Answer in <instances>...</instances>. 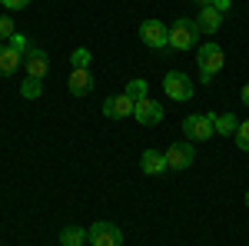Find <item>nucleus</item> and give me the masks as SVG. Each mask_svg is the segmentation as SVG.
I'll return each mask as SVG.
<instances>
[{
  "instance_id": "25",
  "label": "nucleus",
  "mask_w": 249,
  "mask_h": 246,
  "mask_svg": "<svg viewBox=\"0 0 249 246\" xmlns=\"http://www.w3.org/2000/svg\"><path fill=\"white\" fill-rule=\"evenodd\" d=\"M239 100H243V103H246V107H249V83H246V87H243V94H239Z\"/></svg>"
},
{
  "instance_id": "23",
  "label": "nucleus",
  "mask_w": 249,
  "mask_h": 246,
  "mask_svg": "<svg viewBox=\"0 0 249 246\" xmlns=\"http://www.w3.org/2000/svg\"><path fill=\"white\" fill-rule=\"evenodd\" d=\"M0 3H3L7 10H23V7H27L30 0H0Z\"/></svg>"
},
{
  "instance_id": "12",
  "label": "nucleus",
  "mask_w": 249,
  "mask_h": 246,
  "mask_svg": "<svg viewBox=\"0 0 249 246\" xmlns=\"http://www.w3.org/2000/svg\"><path fill=\"white\" fill-rule=\"evenodd\" d=\"M223 27V14L216 10V7H203L199 14H196V30L199 34H216Z\"/></svg>"
},
{
  "instance_id": "4",
  "label": "nucleus",
  "mask_w": 249,
  "mask_h": 246,
  "mask_svg": "<svg viewBox=\"0 0 249 246\" xmlns=\"http://www.w3.org/2000/svg\"><path fill=\"white\" fill-rule=\"evenodd\" d=\"M140 40L146 43V47H153V50H163V47H170V27L163 23V20H143L140 23Z\"/></svg>"
},
{
  "instance_id": "17",
  "label": "nucleus",
  "mask_w": 249,
  "mask_h": 246,
  "mask_svg": "<svg viewBox=\"0 0 249 246\" xmlns=\"http://www.w3.org/2000/svg\"><path fill=\"white\" fill-rule=\"evenodd\" d=\"M20 94L27 96V100H37L43 94V80H34V76H27L23 83H20Z\"/></svg>"
},
{
  "instance_id": "24",
  "label": "nucleus",
  "mask_w": 249,
  "mask_h": 246,
  "mask_svg": "<svg viewBox=\"0 0 249 246\" xmlns=\"http://www.w3.org/2000/svg\"><path fill=\"white\" fill-rule=\"evenodd\" d=\"M210 7H216L219 14H226V10H230V7H232V0H213Z\"/></svg>"
},
{
  "instance_id": "9",
  "label": "nucleus",
  "mask_w": 249,
  "mask_h": 246,
  "mask_svg": "<svg viewBox=\"0 0 249 246\" xmlns=\"http://www.w3.org/2000/svg\"><path fill=\"white\" fill-rule=\"evenodd\" d=\"M136 110V100L133 96H126V94H120V96H107L103 100V116H110V120H123V116H133Z\"/></svg>"
},
{
  "instance_id": "7",
  "label": "nucleus",
  "mask_w": 249,
  "mask_h": 246,
  "mask_svg": "<svg viewBox=\"0 0 249 246\" xmlns=\"http://www.w3.org/2000/svg\"><path fill=\"white\" fill-rule=\"evenodd\" d=\"M163 90H166L170 100H179V103H183V100L193 96V80L183 74V70H170V74L163 76Z\"/></svg>"
},
{
  "instance_id": "19",
  "label": "nucleus",
  "mask_w": 249,
  "mask_h": 246,
  "mask_svg": "<svg viewBox=\"0 0 249 246\" xmlns=\"http://www.w3.org/2000/svg\"><path fill=\"white\" fill-rule=\"evenodd\" d=\"M90 50H83V47H80V50H73V57H70V63H73V70H90Z\"/></svg>"
},
{
  "instance_id": "5",
  "label": "nucleus",
  "mask_w": 249,
  "mask_h": 246,
  "mask_svg": "<svg viewBox=\"0 0 249 246\" xmlns=\"http://www.w3.org/2000/svg\"><path fill=\"white\" fill-rule=\"evenodd\" d=\"M163 156H166V170H190L196 160V143H190V140L173 143L170 150H163Z\"/></svg>"
},
{
  "instance_id": "3",
  "label": "nucleus",
  "mask_w": 249,
  "mask_h": 246,
  "mask_svg": "<svg viewBox=\"0 0 249 246\" xmlns=\"http://www.w3.org/2000/svg\"><path fill=\"white\" fill-rule=\"evenodd\" d=\"M183 133H186V140L190 143H203V140H210L216 127H213V114H190L183 120Z\"/></svg>"
},
{
  "instance_id": "22",
  "label": "nucleus",
  "mask_w": 249,
  "mask_h": 246,
  "mask_svg": "<svg viewBox=\"0 0 249 246\" xmlns=\"http://www.w3.org/2000/svg\"><path fill=\"white\" fill-rule=\"evenodd\" d=\"M14 34H17L14 30V17H0V40H10Z\"/></svg>"
},
{
  "instance_id": "6",
  "label": "nucleus",
  "mask_w": 249,
  "mask_h": 246,
  "mask_svg": "<svg viewBox=\"0 0 249 246\" xmlns=\"http://www.w3.org/2000/svg\"><path fill=\"white\" fill-rule=\"evenodd\" d=\"M87 240H90V246H123V229L103 220L87 229Z\"/></svg>"
},
{
  "instance_id": "15",
  "label": "nucleus",
  "mask_w": 249,
  "mask_h": 246,
  "mask_svg": "<svg viewBox=\"0 0 249 246\" xmlns=\"http://www.w3.org/2000/svg\"><path fill=\"white\" fill-rule=\"evenodd\" d=\"M213 127H216V133H223V136H236L239 116L236 114H213Z\"/></svg>"
},
{
  "instance_id": "1",
  "label": "nucleus",
  "mask_w": 249,
  "mask_h": 246,
  "mask_svg": "<svg viewBox=\"0 0 249 246\" xmlns=\"http://www.w3.org/2000/svg\"><path fill=\"white\" fill-rule=\"evenodd\" d=\"M196 60H199V70H203V83H210L213 76L223 70V63H226V54H223V47H219V43H199V50H196Z\"/></svg>"
},
{
  "instance_id": "11",
  "label": "nucleus",
  "mask_w": 249,
  "mask_h": 246,
  "mask_svg": "<svg viewBox=\"0 0 249 246\" xmlns=\"http://www.w3.org/2000/svg\"><path fill=\"white\" fill-rule=\"evenodd\" d=\"M67 87H70L73 96H90L93 94V74H90V70H70Z\"/></svg>"
},
{
  "instance_id": "20",
  "label": "nucleus",
  "mask_w": 249,
  "mask_h": 246,
  "mask_svg": "<svg viewBox=\"0 0 249 246\" xmlns=\"http://www.w3.org/2000/svg\"><path fill=\"white\" fill-rule=\"evenodd\" d=\"M236 147L249 153V120H239V130H236Z\"/></svg>"
},
{
  "instance_id": "8",
  "label": "nucleus",
  "mask_w": 249,
  "mask_h": 246,
  "mask_svg": "<svg viewBox=\"0 0 249 246\" xmlns=\"http://www.w3.org/2000/svg\"><path fill=\"white\" fill-rule=\"evenodd\" d=\"M133 116L143 123V127H156V123H163V103L153 100V96H143V100H136Z\"/></svg>"
},
{
  "instance_id": "10",
  "label": "nucleus",
  "mask_w": 249,
  "mask_h": 246,
  "mask_svg": "<svg viewBox=\"0 0 249 246\" xmlns=\"http://www.w3.org/2000/svg\"><path fill=\"white\" fill-rule=\"evenodd\" d=\"M47 74H50V57H47V50L34 47V50L27 54V76H34V80H43Z\"/></svg>"
},
{
  "instance_id": "21",
  "label": "nucleus",
  "mask_w": 249,
  "mask_h": 246,
  "mask_svg": "<svg viewBox=\"0 0 249 246\" xmlns=\"http://www.w3.org/2000/svg\"><path fill=\"white\" fill-rule=\"evenodd\" d=\"M7 43H10V47H14L17 54H30V50H34V47H30V40L23 37V34H14V37L7 40Z\"/></svg>"
},
{
  "instance_id": "18",
  "label": "nucleus",
  "mask_w": 249,
  "mask_h": 246,
  "mask_svg": "<svg viewBox=\"0 0 249 246\" xmlns=\"http://www.w3.org/2000/svg\"><path fill=\"white\" fill-rule=\"evenodd\" d=\"M123 94L133 96V100H143V96H150V83H146V80H130Z\"/></svg>"
},
{
  "instance_id": "27",
  "label": "nucleus",
  "mask_w": 249,
  "mask_h": 246,
  "mask_svg": "<svg viewBox=\"0 0 249 246\" xmlns=\"http://www.w3.org/2000/svg\"><path fill=\"white\" fill-rule=\"evenodd\" d=\"M246 207H249V189H246Z\"/></svg>"
},
{
  "instance_id": "16",
  "label": "nucleus",
  "mask_w": 249,
  "mask_h": 246,
  "mask_svg": "<svg viewBox=\"0 0 249 246\" xmlns=\"http://www.w3.org/2000/svg\"><path fill=\"white\" fill-rule=\"evenodd\" d=\"M87 243V229L83 227H63L60 229V246H83Z\"/></svg>"
},
{
  "instance_id": "26",
  "label": "nucleus",
  "mask_w": 249,
  "mask_h": 246,
  "mask_svg": "<svg viewBox=\"0 0 249 246\" xmlns=\"http://www.w3.org/2000/svg\"><path fill=\"white\" fill-rule=\"evenodd\" d=\"M193 3H203V7H210V3H213V0H193Z\"/></svg>"
},
{
  "instance_id": "13",
  "label": "nucleus",
  "mask_w": 249,
  "mask_h": 246,
  "mask_svg": "<svg viewBox=\"0 0 249 246\" xmlns=\"http://www.w3.org/2000/svg\"><path fill=\"white\" fill-rule=\"evenodd\" d=\"M140 167H143V173H150V176H160V173H166V156H163V150H143Z\"/></svg>"
},
{
  "instance_id": "14",
  "label": "nucleus",
  "mask_w": 249,
  "mask_h": 246,
  "mask_svg": "<svg viewBox=\"0 0 249 246\" xmlns=\"http://www.w3.org/2000/svg\"><path fill=\"white\" fill-rule=\"evenodd\" d=\"M20 70V54L10 43H0V76H14Z\"/></svg>"
},
{
  "instance_id": "2",
  "label": "nucleus",
  "mask_w": 249,
  "mask_h": 246,
  "mask_svg": "<svg viewBox=\"0 0 249 246\" xmlns=\"http://www.w3.org/2000/svg\"><path fill=\"white\" fill-rule=\"evenodd\" d=\"M196 40H199L196 20H190V17L173 20V27H170V47H173V50H193Z\"/></svg>"
}]
</instances>
